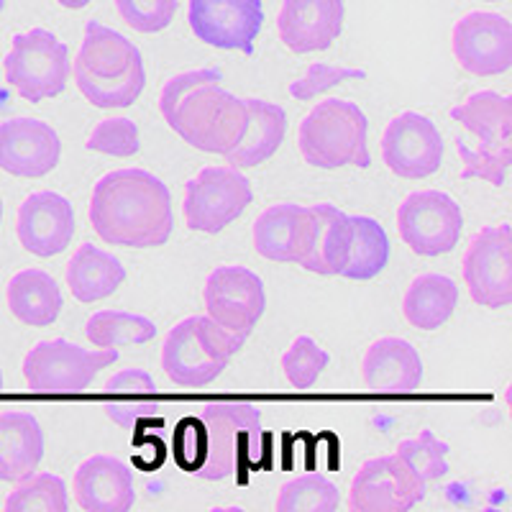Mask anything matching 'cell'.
Returning <instances> with one entry per match:
<instances>
[{
    "label": "cell",
    "instance_id": "1",
    "mask_svg": "<svg viewBox=\"0 0 512 512\" xmlns=\"http://www.w3.org/2000/svg\"><path fill=\"white\" fill-rule=\"evenodd\" d=\"M262 408L246 400H213L187 408L172 433V456L190 477L226 482L259 461Z\"/></svg>",
    "mask_w": 512,
    "mask_h": 512
},
{
    "label": "cell",
    "instance_id": "2",
    "mask_svg": "<svg viewBox=\"0 0 512 512\" xmlns=\"http://www.w3.org/2000/svg\"><path fill=\"white\" fill-rule=\"evenodd\" d=\"M88 216L105 244L123 249H157L175 231L169 187L141 167L113 169L100 177Z\"/></svg>",
    "mask_w": 512,
    "mask_h": 512
},
{
    "label": "cell",
    "instance_id": "3",
    "mask_svg": "<svg viewBox=\"0 0 512 512\" xmlns=\"http://www.w3.org/2000/svg\"><path fill=\"white\" fill-rule=\"evenodd\" d=\"M218 67H200L169 77L159 95V111L185 144L226 157L246 131V100L221 88Z\"/></svg>",
    "mask_w": 512,
    "mask_h": 512
},
{
    "label": "cell",
    "instance_id": "4",
    "mask_svg": "<svg viewBox=\"0 0 512 512\" xmlns=\"http://www.w3.org/2000/svg\"><path fill=\"white\" fill-rule=\"evenodd\" d=\"M70 72L75 75L77 90L103 111L134 105L146 85L139 47L100 21L85 24V36Z\"/></svg>",
    "mask_w": 512,
    "mask_h": 512
},
{
    "label": "cell",
    "instance_id": "5",
    "mask_svg": "<svg viewBox=\"0 0 512 512\" xmlns=\"http://www.w3.org/2000/svg\"><path fill=\"white\" fill-rule=\"evenodd\" d=\"M367 139V113L341 98L320 100L297 128V149L310 167L318 169H367L372 164Z\"/></svg>",
    "mask_w": 512,
    "mask_h": 512
},
{
    "label": "cell",
    "instance_id": "6",
    "mask_svg": "<svg viewBox=\"0 0 512 512\" xmlns=\"http://www.w3.org/2000/svg\"><path fill=\"white\" fill-rule=\"evenodd\" d=\"M244 344V338L223 331L208 315H187L164 338L162 369L177 387L198 390L216 382Z\"/></svg>",
    "mask_w": 512,
    "mask_h": 512
},
{
    "label": "cell",
    "instance_id": "7",
    "mask_svg": "<svg viewBox=\"0 0 512 512\" xmlns=\"http://www.w3.org/2000/svg\"><path fill=\"white\" fill-rule=\"evenodd\" d=\"M118 359V349H85L67 338L39 341L24 359V379L34 395H80Z\"/></svg>",
    "mask_w": 512,
    "mask_h": 512
},
{
    "label": "cell",
    "instance_id": "8",
    "mask_svg": "<svg viewBox=\"0 0 512 512\" xmlns=\"http://www.w3.org/2000/svg\"><path fill=\"white\" fill-rule=\"evenodd\" d=\"M6 80L29 103L64 93L70 82V49L52 31L31 29L13 36L6 62Z\"/></svg>",
    "mask_w": 512,
    "mask_h": 512
},
{
    "label": "cell",
    "instance_id": "9",
    "mask_svg": "<svg viewBox=\"0 0 512 512\" xmlns=\"http://www.w3.org/2000/svg\"><path fill=\"white\" fill-rule=\"evenodd\" d=\"M251 200H254V190L241 169L231 164L203 167L187 182L182 216H185L187 228L213 236L244 216Z\"/></svg>",
    "mask_w": 512,
    "mask_h": 512
},
{
    "label": "cell",
    "instance_id": "10",
    "mask_svg": "<svg viewBox=\"0 0 512 512\" xmlns=\"http://www.w3.org/2000/svg\"><path fill=\"white\" fill-rule=\"evenodd\" d=\"M397 231L413 254L433 259L459 246L464 213L443 190L410 192L397 208Z\"/></svg>",
    "mask_w": 512,
    "mask_h": 512
},
{
    "label": "cell",
    "instance_id": "11",
    "mask_svg": "<svg viewBox=\"0 0 512 512\" xmlns=\"http://www.w3.org/2000/svg\"><path fill=\"white\" fill-rule=\"evenodd\" d=\"M203 303L210 320L246 341L267 310V292L256 272L239 264H223L208 274Z\"/></svg>",
    "mask_w": 512,
    "mask_h": 512
},
{
    "label": "cell",
    "instance_id": "12",
    "mask_svg": "<svg viewBox=\"0 0 512 512\" xmlns=\"http://www.w3.org/2000/svg\"><path fill=\"white\" fill-rule=\"evenodd\" d=\"M464 285L482 308L502 310L512 303V228L487 226L464 251Z\"/></svg>",
    "mask_w": 512,
    "mask_h": 512
},
{
    "label": "cell",
    "instance_id": "13",
    "mask_svg": "<svg viewBox=\"0 0 512 512\" xmlns=\"http://www.w3.org/2000/svg\"><path fill=\"white\" fill-rule=\"evenodd\" d=\"M425 484L395 451L359 466L351 479L349 505L354 512H408L423 502Z\"/></svg>",
    "mask_w": 512,
    "mask_h": 512
},
{
    "label": "cell",
    "instance_id": "14",
    "mask_svg": "<svg viewBox=\"0 0 512 512\" xmlns=\"http://www.w3.org/2000/svg\"><path fill=\"white\" fill-rule=\"evenodd\" d=\"M382 159L392 175L402 180L436 175L443 162L441 131L423 113H400L382 131Z\"/></svg>",
    "mask_w": 512,
    "mask_h": 512
},
{
    "label": "cell",
    "instance_id": "15",
    "mask_svg": "<svg viewBox=\"0 0 512 512\" xmlns=\"http://www.w3.org/2000/svg\"><path fill=\"white\" fill-rule=\"evenodd\" d=\"M187 24L208 47L254 54L264 6L262 0H187Z\"/></svg>",
    "mask_w": 512,
    "mask_h": 512
},
{
    "label": "cell",
    "instance_id": "16",
    "mask_svg": "<svg viewBox=\"0 0 512 512\" xmlns=\"http://www.w3.org/2000/svg\"><path fill=\"white\" fill-rule=\"evenodd\" d=\"M451 49L461 70L477 77L502 75L512 67L510 18L492 11H472L456 21Z\"/></svg>",
    "mask_w": 512,
    "mask_h": 512
},
{
    "label": "cell",
    "instance_id": "17",
    "mask_svg": "<svg viewBox=\"0 0 512 512\" xmlns=\"http://www.w3.org/2000/svg\"><path fill=\"white\" fill-rule=\"evenodd\" d=\"M77 231L75 205L52 190L29 195L16 218V236L29 254L49 259L72 244Z\"/></svg>",
    "mask_w": 512,
    "mask_h": 512
},
{
    "label": "cell",
    "instance_id": "18",
    "mask_svg": "<svg viewBox=\"0 0 512 512\" xmlns=\"http://www.w3.org/2000/svg\"><path fill=\"white\" fill-rule=\"evenodd\" d=\"M62 157V141L49 123L39 118H11L0 123V169L13 177L49 175Z\"/></svg>",
    "mask_w": 512,
    "mask_h": 512
},
{
    "label": "cell",
    "instance_id": "19",
    "mask_svg": "<svg viewBox=\"0 0 512 512\" xmlns=\"http://www.w3.org/2000/svg\"><path fill=\"white\" fill-rule=\"evenodd\" d=\"M344 0H282L277 34L295 54L326 52L344 31Z\"/></svg>",
    "mask_w": 512,
    "mask_h": 512
},
{
    "label": "cell",
    "instance_id": "20",
    "mask_svg": "<svg viewBox=\"0 0 512 512\" xmlns=\"http://www.w3.org/2000/svg\"><path fill=\"white\" fill-rule=\"evenodd\" d=\"M313 208L297 203L269 205L254 221L251 241L256 254L280 264H300L308 254Z\"/></svg>",
    "mask_w": 512,
    "mask_h": 512
},
{
    "label": "cell",
    "instance_id": "21",
    "mask_svg": "<svg viewBox=\"0 0 512 512\" xmlns=\"http://www.w3.org/2000/svg\"><path fill=\"white\" fill-rule=\"evenodd\" d=\"M77 505L85 512H126L136 502L134 472L108 454L88 456L72 479Z\"/></svg>",
    "mask_w": 512,
    "mask_h": 512
},
{
    "label": "cell",
    "instance_id": "22",
    "mask_svg": "<svg viewBox=\"0 0 512 512\" xmlns=\"http://www.w3.org/2000/svg\"><path fill=\"white\" fill-rule=\"evenodd\" d=\"M361 377L377 395H413L423 384V359L405 338L384 336L361 359Z\"/></svg>",
    "mask_w": 512,
    "mask_h": 512
},
{
    "label": "cell",
    "instance_id": "23",
    "mask_svg": "<svg viewBox=\"0 0 512 512\" xmlns=\"http://www.w3.org/2000/svg\"><path fill=\"white\" fill-rule=\"evenodd\" d=\"M44 448V431L34 413H0V482H18L34 474L44 459Z\"/></svg>",
    "mask_w": 512,
    "mask_h": 512
},
{
    "label": "cell",
    "instance_id": "24",
    "mask_svg": "<svg viewBox=\"0 0 512 512\" xmlns=\"http://www.w3.org/2000/svg\"><path fill=\"white\" fill-rule=\"evenodd\" d=\"M246 131L241 141L226 154V162L236 169H251L277 154L287 134V113L282 105L262 98H246Z\"/></svg>",
    "mask_w": 512,
    "mask_h": 512
},
{
    "label": "cell",
    "instance_id": "25",
    "mask_svg": "<svg viewBox=\"0 0 512 512\" xmlns=\"http://www.w3.org/2000/svg\"><path fill=\"white\" fill-rule=\"evenodd\" d=\"M11 315L31 328H47L59 318L64 308L62 290L57 280L44 269H21L6 287Z\"/></svg>",
    "mask_w": 512,
    "mask_h": 512
},
{
    "label": "cell",
    "instance_id": "26",
    "mask_svg": "<svg viewBox=\"0 0 512 512\" xmlns=\"http://www.w3.org/2000/svg\"><path fill=\"white\" fill-rule=\"evenodd\" d=\"M310 208H313L310 246L297 267L320 274V277H338L344 267L346 244H349V213L331 203L310 205Z\"/></svg>",
    "mask_w": 512,
    "mask_h": 512
},
{
    "label": "cell",
    "instance_id": "27",
    "mask_svg": "<svg viewBox=\"0 0 512 512\" xmlns=\"http://www.w3.org/2000/svg\"><path fill=\"white\" fill-rule=\"evenodd\" d=\"M67 285L80 303H98L111 297L126 282L121 259L93 244H82L67 262Z\"/></svg>",
    "mask_w": 512,
    "mask_h": 512
},
{
    "label": "cell",
    "instance_id": "28",
    "mask_svg": "<svg viewBox=\"0 0 512 512\" xmlns=\"http://www.w3.org/2000/svg\"><path fill=\"white\" fill-rule=\"evenodd\" d=\"M459 285L448 274H418L402 297V315L418 331H436L454 315Z\"/></svg>",
    "mask_w": 512,
    "mask_h": 512
},
{
    "label": "cell",
    "instance_id": "29",
    "mask_svg": "<svg viewBox=\"0 0 512 512\" xmlns=\"http://www.w3.org/2000/svg\"><path fill=\"white\" fill-rule=\"evenodd\" d=\"M451 118L472 131L479 139V146L502 149L512 141V98L495 90H479L464 103L451 108Z\"/></svg>",
    "mask_w": 512,
    "mask_h": 512
},
{
    "label": "cell",
    "instance_id": "30",
    "mask_svg": "<svg viewBox=\"0 0 512 512\" xmlns=\"http://www.w3.org/2000/svg\"><path fill=\"white\" fill-rule=\"evenodd\" d=\"M157 382L144 369H121L105 382V415L131 431L157 410Z\"/></svg>",
    "mask_w": 512,
    "mask_h": 512
},
{
    "label": "cell",
    "instance_id": "31",
    "mask_svg": "<svg viewBox=\"0 0 512 512\" xmlns=\"http://www.w3.org/2000/svg\"><path fill=\"white\" fill-rule=\"evenodd\" d=\"M390 262V239L379 221L369 216H349V244L341 274L351 282H369Z\"/></svg>",
    "mask_w": 512,
    "mask_h": 512
},
{
    "label": "cell",
    "instance_id": "32",
    "mask_svg": "<svg viewBox=\"0 0 512 512\" xmlns=\"http://www.w3.org/2000/svg\"><path fill=\"white\" fill-rule=\"evenodd\" d=\"M154 336H157V323L146 315L128 313V310H98L85 323V338L95 349L149 344Z\"/></svg>",
    "mask_w": 512,
    "mask_h": 512
},
{
    "label": "cell",
    "instance_id": "33",
    "mask_svg": "<svg viewBox=\"0 0 512 512\" xmlns=\"http://www.w3.org/2000/svg\"><path fill=\"white\" fill-rule=\"evenodd\" d=\"M3 507L8 512H67L70 510L67 482L59 474L34 472L18 479L16 489L8 492Z\"/></svg>",
    "mask_w": 512,
    "mask_h": 512
},
{
    "label": "cell",
    "instance_id": "34",
    "mask_svg": "<svg viewBox=\"0 0 512 512\" xmlns=\"http://www.w3.org/2000/svg\"><path fill=\"white\" fill-rule=\"evenodd\" d=\"M341 502L336 484L323 474H300L282 484L277 497L280 512H333Z\"/></svg>",
    "mask_w": 512,
    "mask_h": 512
},
{
    "label": "cell",
    "instance_id": "35",
    "mask_svg": "<svg viewBox=\"0 0 512 512\" xmlns=\"http://www.w3.org/2000/svg\"><path fill=\"white\" fill-rule=\"evenodd\" d=\"M331 364V356L326 349H320L318 341L310 336H297L282 354V369H285L287 382L295 387L297 392L310 390L323 369Z\"/></svg>",
    "mask_w": 512,
    "mask_h": 512
},
{
    "label": "cell",
    "instance_id": "36",
    "mask_svg": "<svg viewBox=\"0 0 512 512\" xmlns=\"http://www.w3.org/2000/svg\"><path fill=\"white\" fill-rule=\"evenodd\" d=\"M456 154L461 157V180H484L495 187H505L510 180V164H512V146L502 149H487L479 146L472 149L461 139H456Z\"/></svg>",
    "mask_w": 512,
    "mask_h": 512
},
{
    "label": "cell",
    "instance_id": "37",
    "mask_svg": "<svg viewBox=\"0 0 512 512\" xmlns=\"http://www.w3.org/2000/svg\"><path fill=\"white\" fill-rule=\"evenodd\" d=\"M397 454L408 461L410 469L425 482L441 479L448 474V443L438 441L433 431H420V436L405 438L397 446Z\"/></svg>",
    "mask_w": 512,
    "mask_h": 512
},
{
    "label": "cell",
    "instance_id": "38",
    "mask_svg": "<svg viewBox=\"0 0 512 512\" xmlns=\"http://www.w3.org/2000/svg\"><path fill=\"white\" fill-rule=\"evenodd\" d=\"M90 152L105 154V157L128 159L139 154L141 149V134L136 121L131 118H105L93 128V134L88 136Z\"/></svg>",
    "mask_w": 512,
    "mask_h": 512
},
{
    "label": "cell",
    "instance_id": "39",
    "mask_svg": "<svg viewBox=\"0 0 512 512\" xmlns=\"http://www.w3.org/2000/svg\"><path fill=\"white\" fill-rule=\"evenodd\" d=\"M364 77H367V70H361V67H338V64L313 62L300 80L292 82L287 93H290V98L308 103V100L320 98L323 93L341 85V82L364 80Z\"/></svg>",
    "mask_w": 512,
    "mask_h": 512
},
{
    "label": "cell",
    "instance_id": "40",
    "mask_svg": "<svg viewBox=\"0 0 512 512\" xmlns=\"http://www.w3.org/2000/svg\"><path fill=\"white\" fill-rule=\"evenodd\" d=\"M116 11L139 34H159L175 21L177 0H116Z\"/></svg>",
    "mask_w": 512,
    "mask_h": 512
},
{
    "label": "cell",
    "instance_id": "41",
    "mask_svg": "<svg viewBox=\"0 0 512 512\" xmlns=\"http://www.w3.org/2000/svg\"><path fill=\"white\" fill-rule=\"evenodd\" d=\"M62 8H70V11H80V8L90 6V0H57Z\"/></svg>",
    "mask_w": 512,
    "mask_h": 512
},
{
    "label": "cell",
    "instance_id": "42",
    "mask_svg": "<svg viewBox=\"0 0 512 512\" xmlns=\"http://www.w3.org/2000/svg\"><path fill=\"white\" fill-rule=\"evenodd\" d=\"M0 221H3V198H0Z\"/></svg>",
    "mask_w": 512,
    "mask_h": 512
},
{
    "label": "cell",
    "instance_id": "43",
    "mask_svg": "<svg viewBox=\"0 0 512 512\" xmlns=\"http://www.w3.org/2000/svg\"><path fill=\"white\" fill-rule=\"evenodd\" d=\"M3 8H6V0H0V13H3Z\"/></svg>",
    "mask_w": 512,
    "mask_h": 512
},
{
    "label": "cell",
    "instance_id": "44",
    "mask_svg": "<svg viewBox=\"0 0 512 512\" xmlns=\"http://www.w3.org/2000/svg\"><path fill=\"white\" fill-rule=\"evenodd\" d=\"M0 392H3V374H0Z\"/></svg>",
    "mask_w": 512,
    "mask_h": 512
},
{
    "label": "cell",
    "instance_id": "45",
    "mask_svg": "<svg viewBox=\"0 0 512 512\" xmlns=\"http://www.w3.org/2000/svg\"><path fill=\"white\" fill-rule=\"evenodd\" d=\"M489 3H500V0H489Z\"/></svg>",
    "mask_w": 512,
    "mask_h": 512
}]
</instances>
